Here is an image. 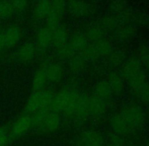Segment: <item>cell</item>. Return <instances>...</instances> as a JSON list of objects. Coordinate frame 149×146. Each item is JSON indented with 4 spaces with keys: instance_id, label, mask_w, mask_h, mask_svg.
Listing matches in <instances>:
<instances>
[{
    "instance_id": "obj_1",
    "label": "cell",
    "mask_w": 149,
    "mask_h": 146,
    "mask_svg": "<svg viewBox=\"0 0 149 146\" xmlns=\"http://www.w3.org/2000/svg\"><path fill=\"white\" fill-rule=\"evenodd\" d=\"M124 79L133 93L142 102H149V80L138 58H129L123 67Z\"/></svg>"
},
{
    "instance_id": "obj_2",
    "label": "cell",
    "mask_w": 149,
    "mask_h": 146,
    "mask_svg": "<svg viewBox=\"0 0 149 146\" xmlns=\"http://www.w3.org/2000/svg\"><path fill=\"white\" fill-rule=\"evenodd\" d=\"M80 91L74 86H65L56 91L50 111L60 114L61 116L69 117L77 102Z\"/></svg>"
},
{
    "instance_id": "obj_3",
    "label": "cell",
    "mask_w": 149,
    "mask_h": 146,
    "mask_svg": "<svg viewBox=\"0 0 149 146\" xmlns=\"http://www.w3.org/2000/svg\"><path fill=\"white\" fill-rule=\"evenodd\" d=\"M56 91L52 88H44L38 92L31 93L24 107V114L33 115L38 112L50 111Z\"/></svg>"
},
{
    "instance_id": "obj_4",
    "label": "cell",
    "mask_w": 149,
    "mask_h": 146,
    "mask_svg": "<svg viewBox=\"0 0 149 146\" xmlns=\"http://www.w3.org/2000/svg\"><path fill=\"white\" fill-rule=\"evenodd\" d=\"M120 114L127 120L135 131L141 128L145 123L144 111L138 105H127L122 109Z\"/></svg>"
},
{
    "instance_id": "obj_5",
    "label": "cell",
    "mask_w": 149,
    "mask_h": 146,
    "mask_svg": "<svg viewBox=\"0 0 149 146\" xmlns=\"http://www.w3.org/2000/svg\"><path fill=\"white\" fill-rule=\"evenodd\" d=\"M7 61H13L17 63H29L38 57L37 48L33 42H29L20 46L10 56H6Z\"/></svg>"
},
{
    "instance_id": "obj_6",
    "label": "cell",
    "mask_w": 149,
    "mask_h": 146,
    "mask_svg": "<svg viewBox=\"0 0 149 146\" xmlns=\"http://www.w3.org/2000/svg\"><path fill=\"white\" fill-rule=\"evenodd\" d=\"M53 32L54 30L50 29L49 26H47L46 24H44L43 26L39 29L37 33V36L33 41L37 48V53L38 57H44L46 54V52L51 48V43H52V37H53Z\"/></svg>"
},
{
    "instance_id": "obj_7",
    "label": "cell",
    "mask_w": 149,
    "mask_h": 146,
    "mask_svg": "<svg viewBox=\"0 0 149 146\" xmlns=\"http://www.w3.org/2000/svg\"><path fill=\"white\" fill-rule=\"evenodd\" d=\"M31 127V115L22 113L15 122L9 127V143L24 135Z\"/></svg>"
},
{
    "instance_id": "obj_8",
    "label": "cell",
    "mask_w": 149,
    "mask_h": 146,
    "mask_svg": "<svg viewBox=\"0 0 149 146\" xmlns=\"http://www.w3.org/2000/svg\"><path fill=\"white\" fill-rule=\"evenodd\" d=\"M66 9L76 17H85L97 9V4L92 1L66 2Z\"/></svg>"
},
{
    "instance_id": "obj_9",
    "label": "cell",
    "mask_w": 149,
    "mask_h": 146,
    "mask_svg": "<svg viewBox=\"0 0 149 146\" xmlns=\"http://www.w3.org/2000/svg\"><path fill=\"white\" fill-rule=\"evenodd\" d=\"M65 10H66V2L65 1H61V0L52 1L49 14L45 20L46 26L55 31L61 24V18H62Z\"/></svg>"
},
{
    "instance_id": "obj_10",
    "label": "cell",
    "mask_w": 149,
    "mask_h": 146,
    "mask_svg": "<svg viewBox=\"0 0 149 146\" xmlns=\"http://www.w3.org/2000/svg\"><path fill=\"white\" fill-rule=\"evenodd\" d=\"M61 124H62V116L60 114H58V113L49 111L46 114V116L44 117L41 125H40V127L36 132L52 133L54 131L58 130Z\"/></svg>"
},
{
    "instance_id": "obj_11",
    "label": "cell",
    "mask_w": 149,
    "mask_h": 146,
    "mask_svg": "<svg viewBox=\"0 0 149 146\" xmlns=\"http://www.w3.org/2000/svg\"><path fill=\"white\" fill-rule=\"evenodd\" d=\"M22 36V28L17 24H13L4 29V52L3 55L14 47L19 42Z\"/></svg>"
},
{
    "instance_id": "obj_12",
    "label": "cell",
    "mask_w": 149,
    "mask_h": 146,
    "mask_svg": "<svg viewBox=\"0 0 149 146\" xmlns=\"http://www.w3.org/2000/svg\"><path fill=\"white\" fill-rule=\"evenodd\" d=\"M46 79L47 82H57L64 75V66L61 62L46 59Z\"/></svg>"
},
{
    "instance_id": "obj_13",
    "label": "cell",
    "mask_w": 149,
    "mask_h": 146,
    "mask_svg": "<svg viewBox=\"0 0 149 146\" xmlns=\"http://www.w3.org/2000/svg\"><path fill=\"white\" fill-rule=\"evenodd\" d=\"M110 123H111V126H112L113 130L117 133V136H119V135L125 136V135H130L135 132V130H134L131 125L127 122V120L120 114V112L115 114L114 116L111 118Z\"/></svg>"
},
{
    "instance_id": "obj_14",
    "label": "cell",
    "mask_w": 149,
    "mask_h": 146,
    "mask_svg": "<svg viewBox=\"0 0 149 146\" xmlns=\"http://www.w3.org/2000/svg\"><path fill=\"white\" fill-rule=\"evenodd\" d=\"M78 146H108L104 143L102 136L96 131H86L79 136Z\"/></svg>"
},
{
    "instance_id": "obj_15",
    "label": "cell",
    "mask_w": 149,
    "mask_h": 146,
    "mask_svg": "<svg viewBox=\"0 0 149 146\" xmlns=\"http://www.w3.org/2000/svg\"><path fill=\"white\" fill-rule=\"evenodd\" d=\"M46 84H47V79H46V63L44 61L37 68L35 74H33L31 93L38 92V91L46 88Z\"/></svg>"
},
{
    "instance_id": "obj_16",
    "label": "cell",
    "mask_w": 149,
    "mask_h": 146,
    "mask_svg": "<svg viewBox=\"0 0 149 146\" xmlns=\"http://www.w3.org/2000/svg\"><path fill=\"white\" fill-rule=\"evenodd\" d=\"M69 40V34L68 31L65 26L60 24L57 29L53 32V37H52V43L51 48H53L55 51L62 48Z\"/></svg>"
},
{
    "instance_id": "obj_17",
    "label": "cell",
    "mask_w": 149,
    "mask_h": 146,
    "mask_svg": "<svg viewBox=\"0 0 149 146\" xmlns=\"http://www.w3.org/2000/svg\"><path fill=\"white\" fill-rule=\"evenodd\" d=\"M51 2L52 1L46 0V1H40L36 4L35 8H33V18L36 19V22H45L48 14H49Z\"/></svg>"
},
{
    "instance_id": "obj_18",
    "label": "cell",
    "mask_w": 149,
    "mask_h": 146,
    "mask_svg": "<svg viewBox=\"0 0 149 146\" xmlns=\"http://www.w3.org/2000/svg\"><path fill=\"white\" fill-rule=\"evenodd\" d=\"M93 95L108 103V101L112 97L114 92H113L112 88H111V86L109 85V83L107 81H100L94 86Z\"/></svg>"
},
{
    "instance_id": "obj_19",
    "label": "cell",
    "mask_w": 149,
    "mask_h": 146,
    "mask_svg": "<svg viewBox=\"0 0 149 146\" xmlns=\"http://www.w3.org/2000/svg\"><path fill=\"white\" fill-rule=\"evenodd\" d=\"M106 81L109 83L114 93H121L124 90V78L118 73H111L108 77V80Z\"/></svg>"
},
{
    "instance_id": "obj_20",
    "label": "cell",
    "mask_w": 149,
    "mask_h": 146,
    "mask_svg": "<svg viewBox=\"0 0 149 146\" xmlns=\"http://www.w3.org/2000/svg\"><path fill=\"white\" fill-rule=\"evenodd\" d=\"M14 14L10 1H0V18H7Z\"/></svg>"
},
{
    "instance_id": "obj_21",
    "label": "cell",
    "mask_w": 149,
    "mask_h": 146,
    "mask_svg": "<svg viewBox=\"0 0 149 146\" xmlns=\"http://www.w3.org/2000/svg\"><path fill=\"white\" fill-rule=\"evenodd\" d=\"M9 144V126H0V146Z\"/></svg>"
},
{
    "instance_id": "obj_22",
    "label": "cell",
    "mask_w": 149,
    "mask_h": 146,
    "mask_svg": "<svg viewBox=\"0 0 149 146\" xmlns=\"http://www.w3.org/2000/svg\"><path fill=\"white\" fill-rule=\"evenodd\" d=\"M117 36L120 38H123V39H129L134 35V31L132 29V26H121L118 28L116 31Z\"/></svg>"
},
{
    "instance_id": "obj_23",
    "label": "cell",
    "mask_w": 149,
    "mask_h": 146,
    "mask_svg": "<svg viewBox=\"0 0 149 146\" xmlns=\"http://www.w3.org/2000/svg\"><path fill=\"white\" fill-rule=\"evenodd\" d=\"M10 2H11V6L14 13H20V12L24 11L29 7V5H30V2L29 1H22V0H19V1H10Z\"/></svg>"
},
{
    "instance_id": "obj_24",
    "label": "cell",
    "mask_w": 149,
    "mask_h": 146,
    "mask_svg": "<svg viewBox=\"0 0 149 146\" xmlns=\"http://www.w3.org/2000/svg\"><path fill=\"white\" fill-rule=\"evenodd\" d=\"M109 146H126V145H125V143L120 139L119 136H116V137H114V138L111 139Z\"/></svg>"
},
{
    "instance_id": "obj_25",
    "label": "cell",
    "mask_w": 149,
    "mask_h": 146,
    "mask_svg": "<svg viewBox=\"0 0 149 146\" xmlns=\"http://www.w3.org/2000/svg\"><path fill=\"white\" fill-rule=\"evenodd\" d=\"M4 52V29H0V56Z\"/></svg>"
},
{
    "instance_id": "obj_26",
    "label": "cell",
    "mask_w": 149,
    "mask_h": 146,
    "mask_svg": "<svg viewBox=\"0 0 149 146\" xmlns=\"http://www.w3.org/2000/svg\"><path fill=\"white\" fill-rule=\"evenodd\" d=\"M141 146H149V141H148V142H146V143H144V144H142Z\"/></svg>"
}]
</instances>
